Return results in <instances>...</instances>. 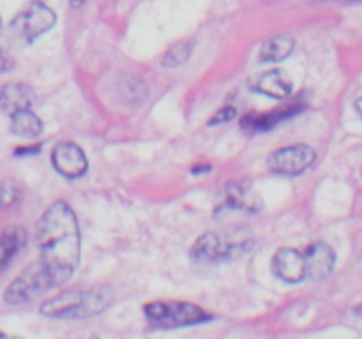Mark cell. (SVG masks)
I'll return each mask as SVG.
<instances>
[{
	"mask_svg": "<svg viewBox=\"0 0 362 339\" xmlns=\"http://www.w3.org/2000/svg\"><path fill=\"white\" fill-rule=\"evenodd\" d=\"M39 260L35 261L49 286L64 285L73 278L80 265V226L73 208L66 201L49 205L37 222Z\"/></svg>",
	"mask_w": 362,
	"mask_h": 339,
	"instance_id": "1",
	"label": "cell"
},
{
	"mask_svg": "<svg viewBox=\"0 0 362 339\" xmlns=\"http://www.w3.org/2000/svg\"><path fill=\"white\" fill-rule=\"evenodd\" d=\"M113 300V292L108 286L95 288L69 290L66 293L46 300L41 306V314L49 318H66V320H85L101 314L108 309Z\"/></svg>",
	"mask_w": 362,
	"mask_h": 339,
	"instance_id": "2",
	"label": "cell"
},
{
	"mask_svg": "<svg viewBox=\"0 0 362 339\" xmlns=\"http://www.w3.org/2000/svg\"><path fill=\"white\" fill-rule=\"evenodd\" d=\"M144 313L148 323L158 328L191 327L212 320V314L207 313L204 307L193 302H177V300L151 302L144 307Z\"/></svg>",
	"mask_w": 362,
	"mask_h": 339,
	"instance_id": "3",
	"label": "cell"
},
{
	"mask_svg": "<svg viewBox=\"0 0 362 339\" xmlns=\"http://www.w3.org/2000/svg\"><path fill=\"white\" fill-rule=\"evenodd\" d=\"M57 23V14L55 11L49 9L46 4L35 2L28 4L21 13L16 14L13 21H11V32L16 35L20 41L25 42H34L46 32L52 30Z\"/></svg>",
	"mask_w": 362,
	"mask_h": 339,
	"instance_id": "4",
	"label": "cell"
},
{
	"mask_svg": "<svg viewBox=\"0 0 362 339\" xmlns=\"http://www.w3.org/2000/svg\"><path fill=\"white\" fill-rule=\"evenodd\" d=\"M247 249H251L250 240L230 242L216 233H205L194 242L193 249H191V258L198 263H219V261L240 256Z\"/></svg>",
	"mask_w": 362,
	"mask_h": 339,
	"instance_id": "5",
	"label": "cell"
},
{
	"mask_svg": "<svg viewBox=\"0 0 362 339\" xmlns=\"http://www.w3.org/2000/svg\"><path fill=\"white\" fill-rule=\"evenodd\" d=\"M49 290H52V286H49L48 279L34 261L7 286V290L4 292V300L9 306H21V304L34 300L35 297H41L42 293L49 292Z\"/></svg>",
	"mask_w": 362,
	"mask_h": 339,
	"instance_id": "6",
	"label": "cell"
},
{
	"mask_svg": "<svg viewBox=\"0 0 362 339\" xmlns=\"http://www.w3.org/2000/svg\"><path fill=\"white\" fill-rule=\"evenodd\" d=\"M315 159L317 152L310 145H288L269 155V168L279 175H300L313 165Z\"/></svg>",
	"mask_w": 362,
	"mask_h": 339,
	"instance_id": "7",
	"label": "cell"
},
{
	"mask_svg": "<svg viewBox=\"0 0 362 339\" xmlns=\"http://www.w3.org/2000/svg\"><path fill=\"white\" fill-rule=\"evenodd\" d=\"M52 165L66 179H80L88 168L85 152L73 141H59L53 147Z\"/></svg>",
	"mask_w": 362,
	"mask_h": 339,
	"instance_id": "8",
	"label": "cell"
},
{
	"mask_svg": "<svg viewBox=\"0 0 362 339\" xmlns=\"http://www.w3.org/2000/svg\"><path fill=\"white\" fill-rule=\"evenodd\" d=\"M274 274L285 282H300L306 279V258L293 247H281L272 260Z\"/></svg>",
	"mask_w": 362,
	"mask_h": 339,
	"instance_id": "9",
	"label": "cell"
},
{
	"mask_svg": "<svg viewBox=\"0 0 362 339\" xmlns=\"http://www.w3.org/2000/svg\"><path fill=\"white\" fill-rule=\"evenodd\" d=\"M304 258H306V279H311V281H322L334 270L336 254L329 244H311L304 251Z\"/></svg>",
	"mask_w": 362,
	"mask_h": 339,
	"instance_id": "10",
	"label": "cell"
},
{
	"mask_svg": "<svg viewBox=\"0 0 362 339\" xmlns=\"http://www.w3.org/2000/svg\"><path fill=\"white\" fill-rule=\"evenodd\" d=\"M223 207L255 214L264 207V203L250 184L228 182L223 189Z\"/></svg>",
	"mask_w": 362,
	"mask_h": 339,
	"instance_id": "11",
	"label": "cell"
},
{
	"mask_svg": "<svg viewBox=\"0 0 362 339\" xmlns=\"http://www.w3.org/2000/svg\"><path fill=\"white\" fill-rule=\"evenodd\" d=\"M251 88L258 94L269 95L272 99H286L293 90V81L283 71L271 69L262 73L251 81Z\"/></svg>",
	"mask_w": 362,
	"mask_h": 339,
	"instance_id": "12",
	"label": "cell"
},
{
	"mask_svg": "<svg viewBox=\"0 0 362 339\" xmlns=\"http://www.w3.org/2000/svg\"><path fill=\"white\" fill-rule=\"evenodd\" d=\"M303 105H292L286 106V108L274 109V112H265V113H247L246 117H243L240 120V126L246 131H253V133H262V131H269L276 126V124L283 122V120L290 119V117L297 115V113L303 109Z\"/></svg>",
	"mask_w": 362,
	"mask_h": 339,
	"instance_id": "13",
	"label": "cell"
},
{
	"mask_svg": "<svg viewBox=\"0 0 362 339\" xmlns=\"http://www.w3.org/2000/svg\"><path fill=\"white\" fill-rule=\"evenodd\" d=\"M35 101V94L28 85L25 83H9L0 87V109L13 115L21 109H30Z\"/></svg>",
	"mask_w": 362,
	"mask_h": 339,
	"instance_id": "14",
	"label": "cell"
},
{
	"mask_svg": "<svg viewBox=\"0 0 362 339\" xmlns=\"http://www.w3.org/2000/svg\"><path fill=\"white\" fill-rule=\"evenodd\" d=\"M25 242H27V232L21 226H9L0 235V274L16 258Z\"/></svg>",
	"mask_w": 362,
	"mask_h": 339,
	"instance_id": "15",
	"label": "cell"
},
{
	"mask_svg": "<svg viewBox=\"0 0 362 339\" xmlns=\"http://www.w3.org/2000/svg\"><path fill=\"white\" fill-rule=\"evenodd\" d=\"M293 48H296V39L290 34L272 35L262 44L260 60L262 62H279V60H285L293 52Z\"/></svg>",
	"mask_w": 362,
	"mask_h": 339,
	"instance_id": "16",
	"label": "cell"
},
{
	"mask_svg": "<svg viewBox=\"0 0 362 339\" xmlns=\"http://www.w3.org/2000/svg\"><path fill=\"white\" fill-rule=\"evenodd\" d=\"M11 133L20 138H37L42 133V122L32 109H21L11 115Z\"/></svg>",
	"mask_w": 362,
	"mask_h": 339,
	"instance_id": "17",
	"label": "cell"
},
{
	"mask_svg": "<svg viewBox=\"0 0 362 339\" xmlns=\"http://www.w3.org/2000/svg\"><path fill=\"white\" fill-rule=\"evenodd\" d=\"M191 52H193V46H191V42L184 41V42H177V44H173L172 48L168 49V52L163 55V60L161 64L165 67H179L182 66L184 62H187V59H189Z\"/></svg>",
	"mask_w": 362,
	"mask_h": 339,
	"instance_id": "18",
	"label": "cell"
},
{
	"mask_svg": "<svg viewBox=\"0 0 362 339\" xmlns=\"http://www.w3.org/2000/svg\"><path fill=\"white\" fill-rule=\"evenodd\" d=\"M23 193L14 180H6L0 184V208H11L21 200Z\"/></svg>",
	"mask_w": 362,
	"mask_h": 339,
	"instance_id": "19",
	"label": "cell"
},
{
	"mask_svg": "<svg viewBox=\"0 0 362 339\" xmlns=\"http://www.w3.org/2000/svg\"><path fill=\"white\" fill-rule=\"evenodd\" d=\"M237 117V108H233V106H225V108H221L219 112H216V115L211 119V126H214V124H225V122H230V120H233Z\"/></svg>",
	"mask_w": 362,
	"mask_h": 339,
	"instance_id": "20",
	"label": "cell"
},
{
	"mask_svg": "<svg viewBox=\"0 0 362 339\" xmlns=\"http://www.w3.org/2000/svg\"><path fill=\"white\" fill-rule=\"evenodd\" d=\"M13 66H14L13 59H11V56L7 55V53L4 52L2 48H0V74L11 71V69H13Z\"/></svg>",
	"mask_w": 362,
	"mask_h": 339,
	"instance_id": "21",
	"label": "cell"
},
{
	"mask_svg": "<svg viewBox=\"0 0 362 339\" xmlns=\"http://www.w3.org/2000/svg\"><path fill=\"white\" fill-rule=\"evenodd\" d=\"M39 150H41V145H32V147H20V148H16V155L37 154Z\"/></svg>",
	"mask_w": 362,
	"mask_h": 339,
	"instance_id": "22",
	"label": "cell"
},
{
	"mask_svg": "<svg viewBox=\"0 0 362 339\" xmlns=\"http://www.w3.org/2000/svg\"><path fill=\"white\" fill-rule=\"evenodd\" d=\"M69 2H71V7H74V9H76V7L83 6L85 0H69Z\"/></svg>",
	"mask_w": 362,
	"mask_h": 339,
	"instance_id": "23",
	"label": "cell"
},
{
	"mask_svg": "<svg viewBox=\"0 0 362 339\" xmlns=\"http://www.w3.org/2000/svg\"><path fill=\"white\" fill-rule=\"evenodd\" d=\"M0 30H2V18H0Z\"/></svg>",
	"mask_w": 362,
	"mask_h": 339,
	"instance_id": "24",
	"label": "cell"
},
{
	"mask_svg": "<svg viewBox=\"0 0 362 339\" xmlns=\"http://www.w3.org/2000/svg\"><path fill=\"white\" fill-rule=\"evenodd\" d=\"M0 338H6V334H2V332H0Z\"/></svg>",
	"mask_w": 362,
	"mask_h": 339,
	"instance_id": "25",
	"label": "cell"
}]
</instances>
